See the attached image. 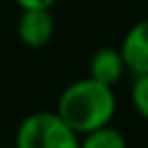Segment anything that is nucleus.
<instances>
[{
	"label": "nucleus",
	"mask_w": 148,
	"mask_h": 148,
	"mask_svg": "<svg viewBox=\"0 0 148 148\" xmlns=\"http://www.w3.org/2000/svg\"><path fill=\"white\" fill-rule=\"evenodd\" d=\"M57 22L50 9H20L15 35L28 50H42L52 42Z\"/></svg>",
	"instance_id": "7ed1b4c3"
},
{
	"label": "nucleus",
	"mask_w": 148,
	"mask_h": 148,
	"mask_svg": "<svg viewBox=\"0 0 148 148\" xmlns=\"http://www.w3.org/2000/svg\"><path fill=\"white\" fill-rule=\"evenodd\" d=\"M131 105L137 111V116L148 120V74H137L133 76L131 85Z\"/></svg>",
	"instance_id": "0eeeda50"
},
{
	"label": "nucleus",
	"mask_w": 148,
	"mask_h": 148,
	"mask_svg": "<svg viewBox=\"0 0 148 148\" xmlns=\"http://www.w3.org/2000/svg\"><path fill=\"white\" fill-rule=\"evenodd\" d=\"M15 148H81V135L57 111H35L20 122Z\"/></svg>",
	"instance_id": "f03ea898"
},
{
	"label": "nucleus",
	"mask_w": 148,
	"mask_h": 148,
	"mask_svg": "<svg viewBox=\"0 0 148 148\" xmlns=\"http://www.w3.org/2000/svg\"><path fill=\"white\" fill-rule=\"evenodd\" d=\"M118 48L124 57L126 70L133 76L148 74V18H142L135 24H131Z\"/></svg>",
	"instance_id": "20e7f679"
},
{
	"label": "nucleus",
	"mask_w": 148,
	"mask_h": 148,
	"mask_svg": "<svg viewBox=\"0 0 148 148\" xmlns=\"http://www.w3.org/2000/svg\"><path fill=\"white\" fill-rule=\"evenodd\" d=\"M20 9H52L57 0H13Z\"/></svg>",
	"instance_id": "6e6552de"
},
{
	"label": "nucleus",
	"mask_w": 148,
	"mask_h": 148,
	"mask_svg": "<svg viewBox=\"0 0 148 148\" xmlns=\"http://www.w3.org/2000/svg\"><path fill=\"white\" fill-rule=\"evenodd\" d=\"M55 111L70 129L85 135L94 129L111 124L118 111V98L113 87L92 76H83L65 85L59 94Z\"/></svg>",
	"instance_id": "f257e3e1"
},
{
	"label": "nucleus",
	"mask_w": 148,
	"mask_h": 148,
	"mask_svg": "<svg viewBox=\"0 0 148 148\" xmlns=\"http://www.w3.org/2000/svg\"><path fill=\"white\" fill-rule=\"evenodd\" d=\"M81 148H126V137L116 126H100L81 135Z\"/></svg>",
	"instance_id": "423d86ee"
},
{
	"label": "nucleus",
	"mask_w": 148,
	"mask_h": 148,
	"mask_svg": "<svg viewBox=\"0 0 148 148\" xmlns=\"http://www.w3.org/2000/svg\"><path fill=\"white\" fill-rule=\"evenodd\" d=\"M126 72H129V70H126L124 57H122L120 48H116V46H100L89 57L87 76L109 85V87H116V85L124 79Z\"/></svg>",
	"instance_id": "39448f33"
}]
</instances>
